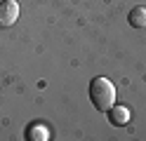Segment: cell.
Instances as JSON below:
<instances>
[{"label": "cell", "instance_id": "obj_3", "mask_svg": "<svg viewBox=\"0 0 146 141\" xmlns=\"http://www.w3.org/2000/svg\"><path fill=\"white\" fill-rule=\"evenodd\" d=\"M130 118H132V113L127 106H111V111H108V120H111V125L115 127H125V125H130Z\"/></svg>", "mask_w": 146, "mask_h": 141}, {"label": "cell", "instance_id": "obj_2", "mask_svg": "<svg viewBox=\"0 0 146 141\" xmlns=\"http://www.w3.org/2000/svg\"><path fill=\"white\" fill-rule=\"evenodd\" d=\"M19 19V3L17 0H0V28H10Z\"/></svg>", "mask_w": 146, "mask_h": 141}, {"label": "cell", "instance_id": "obj_1", "mask_svg": "<svg viewBox=\"0 0 146 141\" xmlns=\"http://www.w3.org/2000/svg\"><path fill=\"white\" fill-rule=\"evenodd\" d=\"M90 99H92L94 108L99 113H108L111 106L115 103V85L108 78L99 75V78H94L90 82Z\"/></svg>", "mask_w": 146, "mask_h": 141}, {"label": "cell", "instance_id": "obj_4", "mask_svg": "<svg viewBox=\"0 0 146 141\" xmlns=\"http://www.w3.org/2000/svg\"><path fill=\"white\" fill-rule=\"evenodd\" d=\"M127 21H130V26L134 28H146V7H134L130 9V17H127Z\"/></svg>", "mask_w": 146, "mask_h": 141}, {"label": "cell", "instance_id": "obj_5", "mask_svg": "<svg viewBox=\"0 0 146 141\" xmlns=\"http://www.w3.org/2000/svg\"><path fill=\"white\" fill-rule=\"evenodd\" d=\"M26 136H29L31 141H47L50 139V129L45 125H31L29 132H26Z\"/></svg>", "mask_w": 146, "mask_h": 141}]
</instances>
